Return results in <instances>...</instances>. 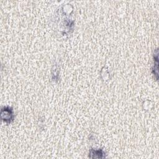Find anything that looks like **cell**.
I'll list each match as a JSON object with an SVG mask.
<instances>
[{
	"label": "cell",
	"instance_id": "6da1fadb",
	"mask_svg": "<svg viewBox=\"0 0 159 159\" xmlns=\"http://www.w3.org/2000/svg\"><path fill=\"white\" fill-rule=\"evenodd\" d=\"M105 154L102 150H91L90 153V157L101 158L105 157Z\"/></svg>",
	"mask_w": 159,
	"mask_h": 159
},
{
	"label": "cell",
	"instance_id": "7a4b0ae2",
	"mask_svg": "<svg viewBox=\"0 0 159 159\" xmlns=\"http://www.w3.org/2000/svg\"><path fill=\"white\" fill-rule=\"evenodd\" d=\"M5 109V121L6 122H11L13 120V111L12 109L10 108H7L6 107L4 108Z\"/></svg>",
	"mask_w": 159,
	"mask_h": 159
}]
</instances>
